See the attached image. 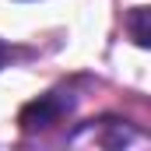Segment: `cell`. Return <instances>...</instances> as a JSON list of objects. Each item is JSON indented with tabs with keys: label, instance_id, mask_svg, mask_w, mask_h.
Returning a JSON list of instances; mask_svg holds the SVG:
<instances>
[{
	"label": "cell",
	"instance_id": "cell-2",
	"mask_svg": "<svg viewBox=\"0 0 151 151\" xmlns=\"http://www.w3.org/2000/svg\"><path fill=\"white\" fill-rule=\"evenodd\" d=\"M144 18H148V11H144V7H137V11L130 14V28H134V42H137V46H148V28H144Z\"/></svg>",
	"mask_w": 151,
	"mask_h": 151
},
{
	"label": "cell",
	"instance_id": "cell-3",
	"mask_svg": "<svg viewBox=\"0 0 151 151\" xmlns=\"http://www.w3.org/2000/svg\"><path fill=\"white\" fill-rule=\"evenodd\" d=\"M4 60H7V46L0 42V67H4Z\"/></svg>",
	"mask_w": 151,
	"mask_h": 151
},
{
	"label": "cell",
	"instance_id": "cell-1",
	"mask_svg": "<svg viewBox=\"0 0 151 151\" xmlns=\"http://www.w3.org/2000/svg\"><path fill=\"white\" fill-rule=\"evenodd\" d=\"M70 99L63 95V91H49V95H39L35 102H28L21 116H18V123H21V130L25 134H35V130H46V127H53V123H60L63 116L70 113Z\"/></svg>",
	"mask_w": 151,
	"mask_h": 151
}]
</instances>
